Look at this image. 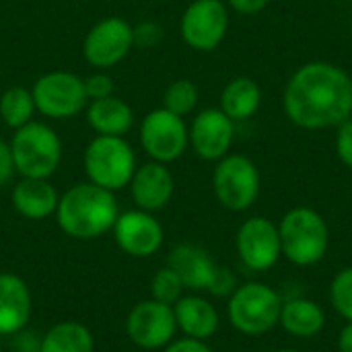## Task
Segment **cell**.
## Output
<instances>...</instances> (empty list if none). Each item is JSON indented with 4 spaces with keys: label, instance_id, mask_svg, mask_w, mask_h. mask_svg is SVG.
<instances>
[{
    "label": "cell",
    "instance_id": "ffe728a7",
    "mask_svg": "<svg viewBox=\"0 0 352 352\" xmlns=\"http://www.w3.org/2000/svg\"><path fill=\"white\" fill-rule=\"evenodd\" d=\"M173 314L177 322V332H182L186 338L208 342L219 332L221 326L219 309L198 293L184 295L173 305Z\"/></svg>",
    "mask_w": 352,
    "mask_h": 352
},
{
    "label": "cell",
    "instance_id": "9a60e30c",
    "mask_svg": "<svg viewBox=\"0 0 352 352\" xmlns=\"http://www.w3.org/2000/svg\"><path fill=\"white\" fill-rule=\"evenodd\" d=\"M188 138L196 157L217 163L231 153L235 140V122L219 107H206L192 118L188 126Z\"/></svg>",
    "mask_w": 352,
    "mask_h": 352
},
{
    "label": "cell",
    "instance_id": "9c48e42d",
    "mask_svg": "<svg viewBox=\"0 0 352 352\" xmlns=\"http://www.w3.org/2000/svg\"><path fill=\"white\" fill-rule=\"evenodd\" d=\"M138 142L148 161L173 163L190 148L186 118L167 111L165 107L151 109L138 128Z\"/></svg>",
    "mask_w": 352,
    "mask_h": 352
},
{
    "label": "cell",
    "instance_id": "5bb4252c",
    "mask_svg": "<svg viewBox=\"0 0 352 352\" xmlns=\"http://www.w3.org/2000/svg\"><path fill=\"white\" fill-rule=\"evenodd\" d=\"M111 235L116 239V245L136 260L155 256L165 241V229L161 221L146 210L132 208L126 212H120Z\"/></svg>",
    "mask_w": 352,
    "mask_h": 352
},
{
    "label": "cell",
    "instance_id": "2e32d148",
    "mask_svg": "<svg viewBox=\"0 0 352 352\" xmlns=\"http://www.w3.org/2000/svg\"><path fill=\"white\" fill-rule=\"evenodd\" d=\"M128 190L136 208L155 214L171 202L175 192V179L165 163L146 161L136 167Z\"/></svg>",
    "mask_w": 352,
    "mask_h": 352
},
{
    "label": "cell",
    "instance_id": "4dcf8cb0",
    "mask_svg": "<svg viewBox=\"0 0 352 352\" xmlns=\"http://www.w3.org/2000/svg\"><path fill=\"white\" fill-rule=\"evenodd\" d=\"M336 155L340 163L352 171V116L344 120L340 126H336Z\"/></svg>",
    "mask_w": 352,
    "mask_h": 352
},
{
    "label": "cell",
    "instance_id": "8992f818",
    "mask_svg": "<svg viewBox=\"0 0 352 352\" xmlns=\"http://www.w3.org/2000/svg\"><path fill=\"white\" fill-rule=\"evenodd\" d=\"M136 167V153L122 136H95L82 153L87 182L109 192L128 188Z\"/></svg>",
    "mask_w": 352,
    "mask_h": 352
},
{
    "label": "cell",
    "instance_id": "cb8c5ba5",
    "mask_svg": "<svg viewBox=\"0 0 352 352\" xmlns=\"http://www.w3.org/2000/svg\"><path fill=\"white\" fill-rule=\"evenodd\" d=\"M39 352H95V336L76 320L58 322L41 334Z\"/></svg>",
    "mask_w": 352,
    "mask_h": 352
},
{
    "label": "cell",
    "instance_id": "7a4b0ae2",
    "mask_svg": "<svg viewBox=\"0 0 352 352\" xmlns=\"http://www.w3.org/2000/svg\"><path fill=\"white\" fill-rule=\"evenodd\" d=\"M120 212L116 192L99 188L91 182H80L60 194L54 219L64 235L91 241L111 233Z\"/></svg>",
    "mask_w": 352,
    "mask_h": 352
},
{
    "label": "cell",
    "instance_id": "83f0119b",
    "mask_svg": "<svg viewBox=\"0 0 352 352\" xmlns=\"http://www.w3.org/2000/svg\"><path fill=\"white\" fill-rule=\"evenodd\" d=\"M330 305L344 320L352 322V266L342 268L330 283Z\"/></svg>",
    "mask_w": 352,
    "mask_h": 352
},
{
    "label": "cell",
    "instance_id": "ac0fdd59",
    "mask_svg": "<svg viewBox=\"0 0 352 352\" xmlns=\"http://www.w3.org/2000/svg\"><path fill=\"white\" fill-rule=\"evenodd\" d=\"M167 266L182 278L186 291L192 293H208L219 270V264L212 260V256L194 243L175 245L167 256Z\"/></svg>",
    "mask_w": 352,
    "mask_h": 352
},
{
    "label": "cell",
    "instance_id": "4fadbf2b",
    "mask_svg": "<svg viewBox=\"0 0 352 352\" xmlns=\"http://www.w3.org/2000/svg\"><path fill=\"white\" fill-rule=\"evenodd\" d=\"M235 250L241 264L252 272H266L283 258L278 225L268 217L245 219L235 235Z\"/></svg>",
    "mask_w": 352,
    "mask_h": 352
},
{
    "label": "cell",
    "instance_id": "1f68e13d",
    "mask_svg": "<svg viewBox=\"0 0 352 352\" xmlns=\"http://www.w3.org/2000/svg\"><path fill=\"white\" fill-rule=\"evenodd\" d=\"M8 340H10L12 352H39L41 349V334L35 330H29V326L8 336Z\"/></svg>",
    "mask_w": 352,
    "mask_h": 352
},
{
    "label": "cell",
    "instance_id": "5b68a950",
    "mask_svg": "<svg viewBox=\"0 0 352 352\" xmlns=\"http://www.w3.org/2000/svg\"><path fill=\"white\" fill-rule=\"evenodd\" d=\"M10 142L14 169L21 177L50 179L62 163V140L43 122H29L14 130Z\"/></svg>",
    "mask_w": 352,
    "mask_h": 352
},
{
    "label": "cell",
    "instance_id": "8fae6325",
    "mask_svg": "<svg viewBox=\"0 0 352 352\" xmlns=\"http://www.w3.org/2000/svg\"><path fill=\"white\" fill-rule=\"evenodd\" d=\"M124 330L134 346L142 351H163L177 334L173 305L144 299L128 311Z\"/></svg>",
    "mask_w": 352,
    "mask_h": 352
},
{
    "label": "cell",
    "instance_id": "74e56055",
    "mask_svg": "<svg viewBox=\"0 0 352 352\" xmlns=\"http://www.w3.org/2000/svg\"><path fill=\"white\" fill-rule=\"evenodd\" d=\"M272 352H299V351H295V349H278V351H272Z\"/></svg>",
    "mask_w": 352,
    "mask_h": 352
},
{
    "label": "cell",
    "instance_id": "603a6c76",
    "mask_svg": "<svg viewBox=\"0 0 352 352\" xmlns=\"http://www.w3.org/2000/svg\"><path fill=\"white\" fill-rule=\"evenodd\" d=\"M262 87L252 76L231 78L219 97V109L227 113L235 124L252 120L262 107Z\"/></svg>",
    "mask_w": 352,
    "mask_h": 352
},
{
    "label": "cell",
    "instance_id": "e575fe53",
    "mask_svg": "<svg viewBox=\"0 0 352 352\" xmlns=\"http://www.w3.org/2000/svg\"><path fill=\"white\" fill-rule=\"evenodd\" d=\"M161 352H214L208 342L204 340H194V338H175L173 342H169Z\"/></svg>",
    "mask_w": 352,
    "mask_h": 352
},
{
    "label": "cell",
    "instance_id": "30bf717a",
    "mask_svg": "<svg viewBox=\"0 0 352 352\" xmlns=\"http://www.w3.org/2000/svg\"><path fill=\"white\" fill-rule=\"evenodd\" d=\"M225 0H192L179 16V35L196 52H214L227 37L231 14Z\"/></svg>",
    "mask_w": 352,
    "mask_h": 352
},
{
    "label": "cell",
    "instance_id": "3957f363",
    "mask_svg": "<svg viewBox=\"0 0 352 352\" xmlns=\"http://www.w3.org/2000/svg\"><path fill=\"white\" fill-rule=\"evenodd\" d=\"M283 258L299 268L320 264L330 248V229L326 219L311 206L287 210L278 223Z\"/></svg>",
    "mask_w": 352,
    "mask_h": 352
},
{
    "label": "cell",
    "instance_id": "e0dca14e",
    "mask_svg": "<svg viewBox=\"0 0 352 352\" xmlns=\"http://www.w3.org/2000/svg\"><path fill=\"white\" fill-rule=\"evenodd\" d=\"M33 318L29 285L14 272H0V338L27 328Z\"/></svg>",
    "mask_w": 352,
    "mask_h": 352
},
{
    "label": "cell",
    "instance_id": "d6a6232c",
    "mask_svg": "<svg viewBox=\"0 0 352 352\" xmlns=\"http://www.w3.org/2000/svg\"><path fill=\"white\" fill-rule=\"evenodd\" d=\"M237 276L229 270V268H225V266H219V270H217V276H214V280H212V285H210V289H208V295H212V297H231V293L237 289Z\"/></svg>",
    "mask_w": 352,
    "mask_h": 352
},
{
    "label": "cell",
    "instance_id": "f35d334b",
    "mask_svg": "<svg viewBox=\"0 0 352 352\" xmlns=\"http://www.w3.org/2000/svg\"><path fill=\"white\" fill-rule=\"evenodd\" d=\"M0 352H4V349H2V344H0Z\"/></svg>",
    "mask_w": 352,
    "mask_h": 352
},
{
    "label": "cell",
    "instance_id": "f546056e",
    "mask_svg": "<svg viewBox=\"0 0 352 352\" xmlns=\"http://www.w3.org/2000/svg\"><path fill=\"white\" fill-rule=\"evenodd\" d=\"M85 91H87L89 101L105 99V97L116 95V82L107 74V70H95L93 74H89L85 78Z\"/></svg>",
    "mask_w": 352,
    "mask_h": 352
},
{
    "label": "cell",
    "instance_id": "52a82bcc",
    "mask_svg": "<svg viewBox=\"0 0 352 352\" xmlns=\"http://www.w3.org/2000/svg\"><path fill=\"white\" fill-rule=\"evenodd\" d=\"M262 188V175L256 161L243 153H229L214 163L212 192L217 202L231 212L250 210Z\"/></svg>",
    "mask_w": 352,
    "mask_h": 352
},
{
    "label": "cell",
    "instance_id": "ba28073f",
    "mask_svg": "<svg viewBox=\"0 0 352 352\" xmlns=\"http://www.w3.org/2000/svg\"><path fill=\"white\" fill-rule=\"evenodd\" d=\"M31 95H33L37 113L50 120L76 118L89 105L85 78L68 70H50L41 74L33 82Z\"/></svg>",
    "mask_w": 352,
    "mask_h": 352
},
{
    "label": "cell",
    "instance_id": "f1b7e54d",
    "mask_svg": "<svg viewBox=\"0 0 352 352\" xmlns=\"http://www.w3.org/2000/svg\"><path fill=\"white\" fill-rule=\"evenodd\" d=\"M132 33H134V47H142V50H151L159 45L165 35L163 27L157 21H140L132 25Z\"/></svg>",
    "mask_w": 352,
    "mask_h": 352
},
{
    "label": "cell",
    "instance_id": "d590c367",
    "mask_svg": "<svg viewBox=\"0 0 352 352\" xmlns=\"http://www.w3.org/2000/svg\"><path fill=\"white\" fill-rule=\"evenodd\" d=\"M225 2H227V6L231 10H235L239 14H245V16L258 14L270 4V0H225Z\"/></svg>",
    "mask_w": 352,
    "mask_h": 352
},
{
    "label": "cell",
    "instance_id": "484cf974",
    "mask_svg": "<svg viewBox=\"0 0 352 352\" xmlns=\"http://www.w3.org/2000/svg\"><path fill=\"white\" fill-rule=\"evenodd\" d=\"M200 101V91L198 85L192 78H175L173 82L167 85L165 93H163V105L167 111L175 113V116H190L196 111Z\"/></svg>",
    "mask_w": 352,
    "mask_h": 352
},
{
    "label": "cell",
    "instance_id": "836d02e7",
    "mask_svg": "<svg viewBox=\"0 0 352 352\" xmlns=\"http://www.w3.org/2000/svg\"><path fill=\"white\" fill-rule=\"evenodd\" d=\"M14 175H16V169H14L10 142L0 138V188H6L14 179Z\"/></svg>",
    "mask_w": 352,
    "mask_h": 352
},
{
    "label": "cell",
    "instance_id": "4316f807",
    "mask_svg": "<svg viewBox=\"0 0 352 352\" xmlns=\"http://www.w3.org/2000/svg\"><path fill=\"white\" fill-rule=\"evenodd\" d=\"M184 283L182 278L165 264L163 268H159L151 280V299L165 303V305H175L182 297H184Z\"/></svg>",
    "mask_w": 352,
    "mask_h": 352
},
{
    "label": "cell",
    "instance_id": "44dd1931",
    "mask_svg": "<svg viewBox=\"0 0 352 352\" xmlns=\"http://www.w3.org/2000/svg\"><path fill=\"white\" fill-rule=\"evenodd\" d=\"M85 118L95 136H122L126 138L134 126V109L118 95L89 101Z\"/></svg>",
    "mask_w": 352,
    "mask_h": 352
},
{
    "label": "cell",
    "instance_id": "7402d4cb",
    "mask_svg": "<svg viewBox=\"0 0 352 352\" xmlns=\"http://www.w3.org/2000/svg\"><path fill=\"white\" fill-rule=\"evenodd\" d=\"M278 326L295 338H316L326 328L324 307L307 297L283 299Z\"/></svg>",
    "mask_w": 352,
    "mask_h": 352
},
{
    "label": "cell",
    "instance_id": "8d00e7d4",
    "mask_svg": "<svg viewBox=\"0 0 352 352\" xmlns=\"http://www.w3.org/2000/svg\"><path fill=\"white\" fill-rule=\"evenodd\" d=\"M338 352H352V322H346L338 334Z\"/></svg>",
    "mask_w": 352,
    "mask_h": 352
},
{
    "label": "cell",
    "instance_id": "277c9868",
    "mask_svg": "<svg viewBox=\"0 0 352 352\" xmlns=\"http://www.w3.org/2000/svg\"><path fill=\"white\" fill-rule=\"evenodd\" d=\"M283 297L266 283L237 285L227 299V320L243 336H262L278 326Z\"/></svg>",
    "mask_w": 352,
    "mask_h": 352
},
{
    "label": "cell",
    "instance_id": "7c38bea8",
    "mask_svg": "<svg viewBox=\"0 0 352 352\" xmlns=\"http://www.w3.org/2000/svg\"><path fill=\"white\" fill-rule=\"evenodd\" d=\"M132 50V25L122 16H105L97 21L82 39V56L95 70H109L118 66Z\"/></svg>",
    "mask_w": 352,
    "mask_h": 352
},
{
    "label": "cell",
    "instance_id": "d4e9b609",
    "mask_svg": "<svg viewBox=\"0 0 352 352\" xmlns=\"http://www.w3.org/2000/svg\"><path fill=\"white\" fill-rule=\"evenodd\" d=\"M37 109L31 95V89L27 87H8L0 95V120L10 128L19 130L25 124L33 122Z\"/></svg>",
    "mask_w": 352,
    "mask_h": 352
},
{
    "label": "cell",
    "instance_id": "6da1fadb",
    "mask_svg": "<svg viewBox=\"0 0 352 352\" xmlns=\"http://www.w3.org/2000/svg\"><path fill=\"white\" fill-rule=\"evenodd\" d=\"M287 120L307 132L336 128L352 116V78L338 64H301L283 89Z\"/></svg>",
    "mask_w": 352,
    "mask_h": 352
},
{
    "label": "cell",
    "instance_id": "d6986e66",
    "mask_svg": "<svg viewBox=\"0 0 352 352\" xmlns=\"http://www.w3.org/2000/svg\"><path fill=\"white\" fill-rule=\"evenodd\" d=\"M60 194L50 179L21 177L10 190L14 212L27 221H45L56 214Z\"/></svg>",
    "mask_w": 352,
    "mask_h": 352
}]
</instances>
